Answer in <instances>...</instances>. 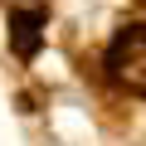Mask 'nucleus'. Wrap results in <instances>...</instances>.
I'll list each match as a JSON object with an SVG mask.
<instances>
[{
	"label": "nucleus",
	"mask_w": 146,
	"mask_h": 146,
	"mask_svg": "<svg viewBox=\"0 0 146 146\" xmlns=\"http://www.w3.org/2000/svg\"><path fill=\"white\" fill-rule=\"evenodd\" d=\"M136 5H141V10H146V0H136Z\"/></svg>",
	"instance_id": "7ed1b4c3"
},
{
	"label": "nucleus",
	"mask_w": 146,
	"mask_h": 146,
	"mask_svg": "<svg viewBox=\"0 0 146 146\" xmlns=\"http://www.w3.org/2000/svg\"><path fill=\"white\" fill-rule=\"evenodd\" d=\"M10 29H15V44H20V54H34V29H39V10H29V15H10Z\"/></svg>",
	"instance_id": "f03ea898"
},
{
	"label": "nucleus",
	"mask_w": 146,
	"mask_h": 146,
	"mask_svg": "<svg viewBox=\"0 0 146 146\" xmlns=\"http://www.w3.org/2000/svg\"><path fill=\"white\" fill-rule=\"evenodd\" d=\"M107 73L112 83L146 98V25H122L107 44Z\"/></svg>",
	"instance_id": "f257e3e1"
}]
</instances>
